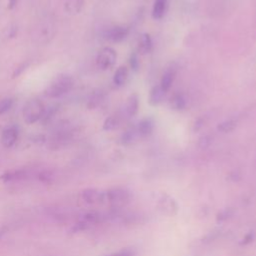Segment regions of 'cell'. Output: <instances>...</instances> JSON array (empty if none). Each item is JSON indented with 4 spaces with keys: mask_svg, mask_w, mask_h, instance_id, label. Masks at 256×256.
I'll list each match as a JSON object with an SVG mask.
<instances>
[{
    "mask_svg": "<svg viewBox=\"0 0 256 256\" xmlns=\"http://www.w3.org/2000/svg\"><path fill=\"white\" fill-rule=\"evenodd\" d=\"M84 5V0H66L65 1V10L71 14H78Z\"/></svg>",
    "mask_w": 256,
    "mask_h": 256,
    "instance_id": "cell-19",
    "label": "cell"
},
{
    "mask_svg": "<svg viewBox=\"0 0 256 256\" xmlns=\"http://www.w3.org/2000/svg\"><path fill=\"white\" fill-rule=\"evenodd\" d=\"M128 77H129L128 68L126 66L122 65V66L118 67L117 70L115 71L114 76H113V82L116 86L121 87V86L125 85V83L128 80Z\"/></svg>",
    "mask_w": 256,
    "mask_h": 256,
    "instance_id": "cell-15",
    "label": "cell"
},
{
    "mask_svg": "<svg viewBox=\"0 0 256 256\" xmlns=\"http://www.w3.org/2000/svg\"><path fill=\"white\" fill-rule=\"evenodd\" d=\"M129 34V28L126 26H114L109 28L104 37L111 42H121L123 41Z\"/></svg>",
    "mask_w": 256,
    "mask_h": 256,
    "instance_id": "cell-7",
    "label": "cell"
},
{
    "mask_svg": "<svg viewBox=\"0 0 256 256\" xmlns=\"http://www.w3.org/2000/svg\"><path fill=\"white\" fill-rule=\"evenodd\" d=\"M237 127V122L234 119H227L217 125L218 131L222 133H229L232 132Z\"/></svg>",
    "mask_w": 256,
    "mask_h": 256,
    "instance_id": "cell-22",
    "label": "cell"
},
{
    "mask_svg": "<svg viewBox=\"0 0 256 256\" xmlns=\"http://www.w3.org/2000/svg\"><path fill=\"white\" fill-rule=\"evenodd\" d=\"M153 200L158 209L163 213L172 216L177 212V203L172 197H170L166 193H156Z\"/></svg>",
    "mask_w": 256,
    "mask_h": 256,
    "instance_id": "cell-5",
    "label": "cell"
},
{
    "mask_svg": "<svg viewBox=\"0 0 256 256\" xmlns=\"http://www.w3.org/2000/svg\"><path fill=\"white\" fill-rule=\"evenodd\" d=\"M55 34V26L52 21L45 19L44 21L40 22L38 26L35 28L33 33V41L37 45L47 44L51 41Z\"/></svg>",
    "mask_w": 256,
    "mask_h": 256,
    "instance_id": "cell-3",
    "label": "cell"
},
{
    "mask_svg": "<svg viewBox=\"0 0 256 256\" xmlns=\"http://www.w3.org/2000/svg\"><path fill=\"white\" fill-rule=\"evenodd\" d=\"M5 233V230L4 229H0V238L2 237V235Z\"/></svg>",
    "mask_w": 256,
    "mask_h": 256,
    "instance_id": "cell-29",
    "label": "cell"
},
{
    "mask_svg": "<svg viewBox=\"0 0 256 256\" xmlns=\"http://www.w3.org/2000/svg\"><path fill=\"white\" fill-rule=\"evenodd\" d=\"M210 143H211V137L209 135H205V136L201 137L199 140V146L201 148L208 147L210 145Z\"/></svg>",
    "mask_w": 256,
    "mask_h": 256,
    "instance_id": "cell-25",
    "label": "cell"
},
{
    "mask_svg": "<svg viewBox=\"0 0 256 256\" xmlns=\"http://www.w3.org/2000/svg\"><path fill=\"white\" fill-rule=\"evenodd\" d=\"M203 120L201 119V118H199L196 122H195V124H194V130L195 131H197V130H199L200 128H202V126H203Z\"/></svg>",
    "mask_w": 256,
    "mask_h": 256,
    "instance_id": "cell-27",
    "label": "cell"
},
{
    "mask_svg": "<svg viewBox=\"0 0 256 256\" xmlns=\"http://www.w3.org/2000/svg\"><path fill=\"white\" fill-rule=\"evenodd\" d=\"M138 108H139V98L136 93H133L126 100L122 116L125 119L132 118L137 114Z\"/></svg>",
    "mask_w": 256,
    "mask_h": 256,
    "instance_id": "cell-8",
    "label": "cell"
},
{
    "mask_svg": "<svg viewBox=\"0 0 256 256\" xmlns=\"http://www.w3.org/2000/svg\"><path fill=\"white\" fill-rule=\"evenodd\" d=\"M45 107L43 103L39 99H30L25 103L22 109V116L23 120L31 125L36 123L37 121L41 120Z\"/></svg>",
    "mask_w": 256,
    "mask_h": 256,
    "instance_id": "cell-2",
    "label": "cell"
},
{
    "mask_svg": "<svg viewBox=\"0 0 256 256\" xmlns=\"http://www.w3.org/2000/svg\"><path fill=\"white\" fill-rule=\"evenodd\" d=\"M168 0H155L152 9V17L156 20L161 19L167 10Z\"/></svg>",
    "mask_w": 256,
    "mask_h": 256,
    "instance_id": "cell-16",
    "label": "cell"
},
{
    "mask_svg": "<svg viewBox=\"0 0 256 256\" xmlns=\"http://www.w3.org/2000/svg\"><path fill=\"white\" fill-rule=\"evenodd\" d=\"M82 198L86 203L96 204L106 200V195L104 192H101L98 189L89 188V189H85L82 192Z\"/></svg>",
    "mask_w": 256,
    "mask_h": 256,
    "instance_id": "cell-9",
    "label": "cell"
},
{
    "mask_svg": "<svg viewBox=\"0 0 256 256\" xmlns=\"http://www.w3.org/2000/svg\"><path fill=\"white\" fill-rule=\"evenodd\" d=\"M136 129L139 135V138H146L150 136L154 130V121L150 117L143 118L136 125Z\"/></svg>",
    "mask_w": 256,
    "mask_h": 256,
    "instance_id": "cell-10",
    "label": "cell"
},
{
    "mask_svg": "<svg viewBox=\"0 0 256 256\" xmlns=\"http://www.w3.org/2000/svg\"><path fill=\"white\" fill-rule=\"evenodd\" d=\"M104 98H105V94L103 93V91L101 90L93 91L87 100V107L89 109H94L98 107L104 101Z\"/></svg>",
    "mask_w": 256,
    "mask_h": 256,
    "instance_id": "cell-17",
    "label": "cell"
},
{
    "mask_svg": "<svg viewBox=\"0 0 256 256\" xmlns=\"http://www.w3.org/2000/svg\"><path fill=\"white\" fill-rule=\"evenodd\" d=\"M138 139H139V135H138L136 125H135V126L128 127L123 132V134L120 137V142L123 145H131V144L135 143Z\"/></svg>",
    "mask_w": 256,
    "mask_h": 256,
    "instance_id": "cell-14",
    "label": "cell"
},
{
    "mask_svg": "<svg viewBox=\"0 0 256 256\" xmlns=\"http://www.w3.org/2000/svg\"><path fill=\"white\" fill-rule=\"evenodd\" d=\"M106 200L114 206H122L129 201L130 194L122 188H113L105 193Z\"/></svg>",
    "mask_w": 256,
    "mask_h": 256,
    "instance_id": "cell-6",
    "label": "cell"
},
{
    "mask_svg": "<svg viewBox=\"0 0 256 256\" xmlns=\"http://www.w3.org/2000/svg\"><path fill=\"white\" fill-rule=\"evenodd\" d=\"M129 64H130V67L133 71L137 72L138 69H139V58H138V53L137 52H133L131 55H130V58H129Z\"/></svg>",
    "mask_w": 256,
    "mask_h": 256,
    "instance_id": "cell-24",
    "label": "cell"
},
{
    "mask_svg": "<svg viewBox=\"0 0 256 256\" xmlns=\"http://www.w3.org/2000/svg\"><path fill=\"white\" fill-rule=\"evenodd\" d=\"M18 138V130L16 127L14 126H10V127H7L5 128L3 131H2V134H1V142L2 144L9 148V147H12L16 140Z\"/></svg>",
    "mask_w": 256,
    "mask_h": 256,
    "instance_id": "cell-11",
    "label": "cell"
},
{
    "mask_svg": "<svg viewBox=\"0 0 256 256\" xmlns=\"http://www.w3.org/2000/svg\"><path fill=\"white\" fill-rule=\"evenodd\" d=\"M153 42L151 39V36L148 33H143L138 41L137 45V52L141 55L148 54L152 50Z\"/></svg>",
    "mask_w": 256,
    "mask_h": 256,
    "instance_id": "cell-12",
    "label": "cell"
},
{
    "mask_svg": "<svg viewBox=\"0 0 256 256\" xmlns=\"http://www.w3.org/2000/svg\"><path fill=\"white\" fill-rule=\"evenodd\" d=\"M121 123V116L119 115H111L105 119L103 123V129L106 131L115 130L120 126Z\"/></svg>",
    "mask_w": 256,
    "mask_h": 256,
    "instance_id": "cell-21",
    "label": "cell"
},
{
    "mask_svg": "<svg viewBox=\"0 0 256 256\" xmlns=\"http://www.w3.org/2000/svg\"><path fill=\"white\" fill-rule=\"evenodd\" d=\"M165 91L161 88L160 85L154 86L151 88L150 92H149V96H148V103L151 106H157L158 104H160L165 96Z\"/></svg>",
    "mask_w": 256,
    "mask_h": 256,
    "instance_id": "cell-13",
    "label": "cell"
},
{
    "mask_svg": "<svg viewBox=\"0 0 256 256\" xmlns=\"http://www.w3.org/2000/svg\"><path fill=\"white\" fill-rule=\"evenodd\" d=\"M116 59L117 54L115 50L111 47H104L97 54L96 64L99 69L108 70L115 65Z\"/></svg>",
    "mask_w": 256,
    "mask_h": 256,
    "instance_id": "cell-4",
    "label": "cell"
},
{
    "mask_svg": "<svg viewBox=\"0 0 256 256\" xmlns=\"http://www.w3.org/2000/svg\"><path fill=\"white\" fill-rule=\"evenodd\" d=\"M169 106L173 110L181 111L186 107V100L182 94H174L169 100Z\"/></svg>",
    "mask_w": 256,
    "mask_h": 256,
    "instance_id": "cell-18",
    "label": "cell"
},
{
    "mask_svg": "<svg viewBox=\"0 0 256 256\" xmlns=\"http://www.w3.org/2000/svg\"><path fill=\"white\" fill-rule=\"evenodd\" d=\"M110 256H134V253L130 249H124V250H121V251L114 253L113 255H110Z\"/></svg>",
    "mask_w": 256,
    "mask_h": 256,
    "instance_id": "cell-26",
    "label": "cell"
},
{
    "mask_svg": "<svg viewBox=\"0 0 256 256\" xmlns=\"http://www.w3.org/2000/svg\"><path fill=\"white\" fill-rule=\"evenodd\" d=\"M12 105H13V100L11 98H5L0 100V115L8 111L12 107Z\"/></svg>",
    "mask_w": 256,
    "mask_h": 256,
    "instance_id": "cell-23",
    "label": "cell"
},
{
    "mask_svg": "<svg viewBox=\"0 0 256 256\" xmlns=\"http://www.w3.org/2000/svg\"><path fill=\"white\" fill-rule=\"evenodd\" d=\"M174 78H175V71H174L173 69H169V70H167V71L163 74V76H162V78H161L160 86H161V88H162L165 92H167V91L171 88L172 83H173V81H174Z\"/></svg>",
    "mask_w": 256,
    "mask_h": 256,
    "instance_id": "cell-20",
    "label": "cell"
},
{
    "mask_svg": "<svg viewBox=\"0 0 256 256\" xmlns=\"http://www.w3.org/2000/svg\"><path fill=\"white\" fill-rule=\"evenodd\" d=\"M74 81L70 75H57L44 91L45 96L49 98H59L68 93L73 87Z\"/></svg>",
    "mask_w": 256,
    "mask_h": 256,
    "instance_id": "cell-1",
    "label": "cell"
},
{
    "mask_svg": "<svg viewBox=\"0 0 256 256\" xmlns=\"http://www.w3.org/2000/svg\"><path fill=\"white\" fill-rule=\"evenodd\" d=\"M16 2H17V0H9V8L12 9L13 6L16 4Z\"/></svg>",
    "mask_w": 256,
    "mask_h": 256,
    "instance_id": "cell-28",
    "label": "cell"
}]
</instances>
